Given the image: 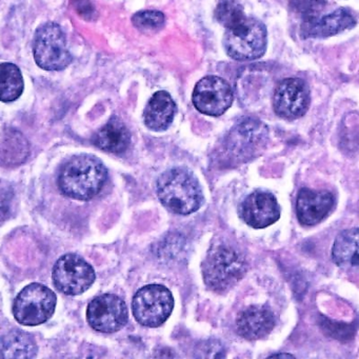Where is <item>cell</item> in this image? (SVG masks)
I'll return each mask as SVG.
<instances>
[{
  "label": "cell",
  "instance_id": "15",
  "mask_svg": "<svg viewBox=\"0 0 359 359\" xmlns=\"http://www.w3.org/2000/svg\"><path fill=\"white\" fill-rule=\"evenodd\" d=\"M356 18L351 10L340 8L311 22H302L300 35L304 39H325L354 28Z\"/></svg>",
  "mask_w": 359,
  "mask_h": 359
},
{
  "label": "cell",
  "instance_id": "13",
  "mask_svg": "<svg viewBox=\"0 0 359 359\" xmlns=\"http://www.w3.org/2000/svg\"><path fill=\"white\" fill-rule=\"evenodd\" d=\"M241 219L254 229H264L280 217V207L272 193L256 191L248 195L239 205Z\"/></svg>",
  "mask_w": 359,
  "mask_h": 359
},
{
  "label": "cell",
  "instance_id": "29",
  "mask_svg": "<svg viewBox=\"0 0 359 359\" xmlns=\"http://www.w3.org/2000/svg\"><path fill=\"white\" fill-rule=\"evenodd\" d=\"M271 358H272V357H289V358H293V355L292 354H274V355H271Z\"/></svg>",
  "mask_w": 359,
  "mask_h": 359
},
{
  "label": "cell",
  "instance_id": "4",
  "mask_svg": "<svg viewBox=\"0 0 359 359\" xmlns=\"http://www.w3.org/2000/svg\"><path fill=\"white\" fill-rule=\"evenodd\" d=\"M205 285L214 292H224L236 285L247 272V262L237 250L216 245L203 262Z\"/></svg>",
  "mask_w": 359,
  "mask_h": 359
},
{
  "label": "cell",
  "instance_id": "11",
  "mask_svg": "<svg viewBox=\"0 0 359 359\" xmlns=\"http://www.w3.org/2000/svg\"><path fill=\"white\" fill-rule=\"evenodd\" d=\"M128 317L127 304L113 294L98 296L88 306V323L102 333H114L123 329L128 323Z\"/></svg>",
  "mask_w": 359,
  "mask_h": 359
},
{
  "label": "cell",
  "instance_id": "16",
  "mask_svg": "<svg viewBox=\"0 0 359 359\" xmlns=\"http://www.w3.org/2000/svg\"><path fill=\"white\" fill-rule=\"evenodd\" d=\"M236 327L239 335L245 339H262L274 329L275 316L266 306H248L239 313Z\"/></svg>",
  "mask_w": 359,
  "mask_h": 359
},
{
  "label": "cell",
  "instance_id": "5",
  "mask_svg": "<svg viewBox=\"0 0 359 359\" xmlns=\"http://www.w3.org/2000/svg\"><path fill=\"white\" fill-rule=\"evenodd\" d=\"M268 43L266 27L260 20L247 18L243 22L226 29L224 48L237 62H251L264 56Z\"/></svg>",
  "mask_w": 359,
  "mask_h": 359
},
{
  "label": "cell",
  "instance_id": "3",
  "mask_svg": "<svg viewBox=\"0 0 359 359\" xmlns=\"http://www.w3.org/2000/svg\"><path fill=\"white\" fill-rule=\"evenodd\" d=\"M268 140V128L262 121L241 119L222 140V158L229 165L248 163L264 152Z\"/></svg>",
  "mask_w": 359,
  "mask_h": 359
},
{
  "label": "cell",
  "instance_id": "8",
  "mask_svg": "<svg viewBox=\"0 0 359 359\" xmlns=\"http://www.w3.org/2000/svg\"><path fill=\"white\" fill-rule=\"evenodd\" d=\"M174 309V298L165 285H149L138 290L132 302V310L138 323L157 327L165 323Z\"/></svg>",
  "mask_w": 359,
  "mask_h": 359
},
{
  "label": "cell",
  "instance_id": "6",
  "mask_svg": "<svg viewBox=\"0 0 359 359\" xmlns=\"http://www.w3.org/2000/svg\"><path fill=\"white\" fill-rule=\"evenodd\" d=\"M37 66L46 71H62L72 62L64 31L55 22L39 27L33 41Z\"/></svg>",
  "mask_w": 359,
  "mask_h": 359
},
{
  "label": "cell",
  "instance_id": "20",
  "mask_svg": "<svg viewBox=\"0 0 359 359\" xmlns=\"http://www.w3.org/2000/svg\"><path fill=\"white\" fill-rule=\"evenodd\" d=\"M333 262L339 268L352 269L358 266V229L342 231L332 250Z\"/></svg>",
  "mask_w": 359,
  "mask_h": 359
},
{
  "label": "cell",
  "instance_id": "14",
  "mask_svg": "<svg viewBox=\"0 0 359 359\" xmlns=\"http://www.w3.org/2000/svg\"><path fill=\"white\" fill-rule=\"evenodd\" d=\"M335 197L329 191L304 188L296 201V215L304 226H315L323 222L333 209Z\"/></svg>",
  "mask_w": 359,
  "mask_h": 359
},
{
  "label": "cell",
  "instance_id": "7",
  "mask_svg": "<svg viewBox=\"0 0 359 359\" xmlns=\"http://www.w3.org/2000/svg\"><path fill=\"white\" fill-rule=\"evenodd\" d=\"M56 295L41 283H31L14 300L13 314L24 325H39L51 318L55 311Z\"/></svg>",
  "mask_w": 359,
  "mask_h": 359
},
{
  "label": "cell",
  "instance_id": "18",
  "mask_svg": "<svg viewBox=\"0 0 359 359\" xmlns=\"http://www.w3.org/2000/svg\"><path fill=\"white\" fill-rule=\"evenodd\" d=\"M100 150L114 154L126 152L131 144L129 129L119 117L113 116L110 121L96 132L92 140Z\"/></svg>",
  "mask_w": 359,
  "mask_h": 359
},
{
  "label": "cell",
  "instance_id": "23",
  "mask_svg": "<svg viewBox=\"0 0 359 359\" xmlns=\"http://www.w3.org/2000/svg\"><path fill=\"white\" fill-rule=\"evenodd\" d=\"M215 18L222 27L231 29L247 18L239 0H219L216 6Z\"/></svg>",
  "mask_w": 359,
  "mask_h": 359
},
{
  "label": "cell",
  "instance_id": "2",
  "mask_svg": "<svg viewBox=\"0 0 359 359\" xmlns=\"http://www.w3.org/2000/svg\"><path fill=\"white\" fill-rule=\"evenodd\" d=\"M108 172L100 159L90 155L73 157L65 163L58 175V187L70 198L89 201L106 184Z\"/></svg>",
  "mask_w": 359,
  "mask_h": 359
},
{
  "label": "cell",
  "instance_id": "12",
  "mask_svg": "<svg viewBox=\"0 0 359 359\" xmlns=\"http://www.w3.org/2000/svg\"><path fill=\"white\" fill-rule=\"evenodd\" d=\"M310 89L306 81L300 79H287L281 81L273 96V109L281 118H300L310 107Z\"/></svg>",
  "mask_w": 359,
  "mask_h": 359
},
{
  "label": "cell",
  "instance_id": "28",
  "mask_svg": "<svg viewBox=\"0 0 359 359\" xmlns=\"http://www.w3.org/2000/svg\"><path fill=\"white\" fill-rule=\"evenodd\" d=\"M73 4H74L75 8H76V11L81 16H83L85 18H93L95 9L90 4V1H88V0H73Z\"/></svg>",
  "mask_w": 359,
  "mask_h": 359
},
{
  "label": "cell",
  "instance_id": "17",
  "mask_svg": "<svg viewBox=\"0 0 359 359\" xmlns=\"http://www.w3.org/2000/svg\"><path fill=\"white\" fill-rule=\"evenodd\" d=\"M177 107L168 92L158 91L150 98L144 112V121L149 129L165 131L173 123Z\"/></svg>",
  "mask_w": 359,
  "mask_h": 359
},
{
  "label": "cell",
  "instance_id": "9",
  "mask_svg": "<svg viewBox=\"0 0 359 359\" xmlns=\"http://www.w3.org/2000/svg\"><path fill=\"white\" fill-rule=\"evenodd\" d=\"M94 280L93 268L76 254L62 256L54 266V285L58 291L66 295L83 294L93 285Z\"/></svg>",
  "mask_w": 359,
  "mask_h": 359
},
{
  "label": "cell",
  "instance_id": "19",
  "mask_svg": "<svg viewBox=\"0 0 359 359\" xmlns=\"http://www.w3.org/2000/svg\"><path fill=\"white\" fill-rule=\"evenodd\" d=\"M30 154V144L27 138L15 129H7L0 135V165L18 167Z\"/></svg>",
  "mask_w": 359,
  "mask_h": 359
},
{
  "label": "cell",
  "instance_id": "1",
  "mask_svg": "<svg viewBox=\"0 0 359 359\" xmlns=\"http://www.w3.org/2000/svg\"><path fill=\"white\" fill-rule=\"evenodd\" d=\"M161 203L173 213L189 215L201 209L203 193L196 176L187 168L163 172L156 184Z\"/></svg>",
  "mask_w": 359,
  "mask_h": 359
},
{
  "label": "cell",
  "instance_id": "24",
  "mask_svg": "<svg viewBox=\"0 0 359 359\" xmlns=\"http://www.w3.org/2000/svg\"><path fill=\"white\" fill-rule=\"evenodd\" d=\"M327 5V0H290V8L302 18V22L318 18Z\"/></svg>",
  "mask_w": 359,
  "mask_h": 359
},
{
  "label": "cell",
  "instance_id": "26",
  "mask_svg": "<svg viewBox=\"0 0 359 359\" xmlns=\"http://www.w3.org/2000/svg\"><path fill=\"white\" fill-rule=\"evenodd\" d=\"M195 357L197 358H222L226 356L224 344L216 339L205 340L199 342L195 348Z\"/></svg>",
  "mask_w": 359,
  "mask_h": 359
},
{
  "label": "cell",
  "instance_id": "22",
  "mask_svg": "<svg viewBox=\"0 0 359 359\" xmlns=\"http://www.w3.org/2000/svg\"><path fill=\"white\" fill-rule=\"evenodd\" d=\"M24 79L18 66L10 62L0 64V102H15L24 92Z\"/></svg>",
  "mask_w": 359,
  "mask_h": 359
},
{
  "label": "cell",
  "instance_id": "27",
  "mask_svg": "<svg viewBox=\"0 0 359 359\" xmlns=\"http://www.w3.org/2000/svg\"><path fill=\"white\" fill-rule=\"evenodd\" d=\"M14 193L9 186L0 184V224L7 222L13 210Z\"/></svg>",
  "mask_w": 359,
  "mask_h": 359
},
{
  "label": "cell",
  "instance_id": "25",
  "mask_svg": "<svg viewBox=\"0 0 359 359\" xmlns=\"http://www.w3.org/2000/svg\"><path fill=\"white\" fill-rule=\"evenodd\" d=\"M165 14L159 11H153V10L137 12L132 18V24L134 27L144 32L158 30L165 26Z\"/></svg>",
  "mask_w": 359,
  "mask_h": 359
},
{
  "label": "cell",
  "instance_id": "10",
  "mask_svg": "<svg viewBox=\"0 0 359 359\" xmlns=\"http://www.w3.org/2000/svg\"><path fill=\"white\" fill-rule=\"evenodd\" d=\"M192 100L199 112L217 117L231 108L234 100V92L228 81L211 75L203 77L196 83Z\"/></svg>",
  "mask_w": 359,
  "mask_h": 359
},
{
  "label": "cell",
  "instance_id": "21",
  "mask_svg": "<svg viewBox=\"0 0 359 359\" xmlns=\"http://www.w3.org/2000/svg\"><path fill=\"white\" fill-rule=\"evenodd\" d=\"M34 339L22 331H12L0 340V357L3 358H33L36 356Z\"/></svg>",
  "mask_w": 359,
  "mask_h": 359
}]
</instances>
